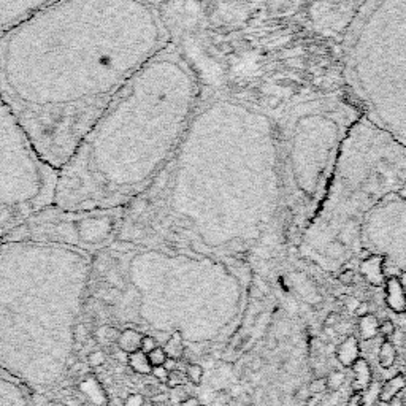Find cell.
Segmentation results:
<instances>
[{
	"label": "cell",
	"mask_w": 406,
	"mask_h": 406,
	"mask_svg": "<svg viewBox=\"0 0 406 406\" xmlns=\"http://www.w3.org/2000/svg\"><path fill=\"white\" fill-rule=\"evenodd\" d=\"M170 43L146 0H63L0 38V99L59 170L127 81Z\"/></svg>",
	"instance_id": "cell-1"
},
{
	"label": "cell",
	"mask_w": 406,
	"mask_h": 406,
	"mask_svg": "<svg viewBox=\"0 0 406 406\" xmlns=\"http://www.w3.org/2000/svg\"><path fill=\"white\" fill-rule=\"evenodd\" d=\"M208 225L243 229L248 243L284 234L276 117L232 95H202L170 161L124 208L116 241L192 251Z\"/></svg>",
	"instance_id": "cell-2"
},
{
	"label": "cell",
	"mask_w": 406,
	"mask_h": 406,
	"mask_svg": "<svg viewBox=\"0 0 406 406\" xmlns=\"http://www.w3.org/2000/svg\"><path fill=\"white\" fill-rule=\"evenodd\" d=\"M200 99L194 67L170 43L127 81L59 168L54 203L126 208L170 161Z\"/></svg>",
	"instance_id": "cell-3"
},
{
	"label": "cell",
	"mask_w": 406,
	"mask_h": 406,
	"mask_svg": "<svg viewBox=\"0 0 406 406\" xmlns=\"http://www.w3.org/2000/svg\"><path fill=\"white\" fill-rule=\"evenodd\" d=\"M92 254L58 245L0 241V370L37 394L69 374Z\"/></svg>",
	"instance_id": "cell-4"
},
{
	"label": "cell",
	"mask_w": 406,
	"mask_h": 406,
	"mask_svg": "<svg viewBox=\"0 0 406 406\" xmlns=\"http://www.w3.org/2000/svg\"><path fill=\"white\" fill-rule=\"evenodd\" d=\"M326 238L330 259L344 267L384 246L406 241V148L361 117L341 148L326 199L302 235V246ZM354 271V270H352Z\"/></svg>",
	"instance_id": "cell-5"
},
{
	"label": "cell",
	"mask_w": 406,
	"mask_h": 406,
	"mask_svg": "<svg viewBox=\"0 0 406 406\" xmlns=\"http://www.w3.org/2000/svg\"><path fill=\"white\" fill-rule=\"evenodd\" d=\"M361 111L348 97L306 95L276 117L284 235L302 236L326 199L341 148Z\"/></svg>",
	"instance_id": "cell-6"
},
{
	"label": "cell",
	"mask_w": 406,
	"mask_h": 406,
	"mask_svg": "<svg viewBox=\"0 0 406 406\" xmlns=\"http://www.w3.org/2000/svg\"><path fill=\"white\" fill-rule=\"evenodd\" d=\"M343 78L365 121L406 148V0H365L344 37Z\"/></svg>",
	"instance_id": "cell-7"
},
{
	"label": "cell",
	"mask_w": 406,
	"mask_h": 406,
	"mask_svg": "<svg viewBox=\"0 0 406 406\" xmlns=\"http://www.w3.org/2000/svg\"><path fill=\"white\" fill-rule=\"evenodd\" d=\"M58 168L40 156L10 106L0 99V240L54 203Z\"/></svg>",
	"instance_id": "cell-8"
},
{
	"label": "cell",
	"mask_w": 406,
	"mask_h": 406,
	"mask_svg": "<svg viewBox=\"0 0 406 406\" xmlns=\"http://www.w3.org/2000/svg\"><path fill=\"white\" fill-rule=\"evenodd\" d=\"M124 208L70 210L48 205L3 236L2 243L58 245L95 254L117 240Z\"/></svg>",
	"instance_id": "cell-9"
},
{
	"label": "cell",
	"mask_w": 406,
	"mask_h": 406,
	"mask_svg": "<svg viewBox=\"0 0 406 406\" xmlns=\"http://www.w3.org/2000/svg\"><path fill=\"white\" fill-rule=\"evenodd\" d=\"M63 0H0V38Z\"/></svg>",
	"instance_id": "cell-10"
},
{
	"label": "cell",
	"mask_w": 406,
	"mask_h": 406,
	"mask_svg": "<svg viewBox=\"0 0 406 406\" xmlns=\"http://www.w3.org/2000/svg\"><path fill=\"white\" fill-rule=\"evenodd\" d=\"M32 390L0 370V406H35Z\"/></svg>",
	"instance_id": "cell-11"
},
{
	"label": "cell",
	"mask_w": 406,
	"mask_h": 406,
	"mask_svg": "<svg viewBox=\"0 0 406 406\" xmlns=\"http://www.w3.org/2000/svg\"><path fill=\"white\" fill-rule=\"evenodd\" d=\"M383 265L384 259L381 256H370L359 264V269H361V275L370 282V284L381 286L384 284Z\"/></svg>",
	"instance_id": "cell-12"
},
{
	"label": "cell",
	"mask_w": 406,
	"mask_h": 406,
	"mask_svg": "<svg viewBox=\"0 0 406 406\" xmlns=\"http://www.w3.org/2000/svg\"><path fill=\"white\" fill-rule=\"evenodd\" d=\"M78 387L81 389V394L86 395L92 406H108V397L105 390L100 385V383L97 381L94 374H89L83 381H80Z\"/></svg>",
	"instance_id": "cell-13"
},
{
	"label": "cell",
	"mask_w": 406,
	"mask_h": 406,
	"mask_svg": "<svg viewBox=\"0 0 406 406\" xmlns=\"http://www.w3.org/2000/svg\"><path fill=\"white\" fill-rule=\"evenodd\" d=\"M385 289H387V297H385V302H387V306L395 313H405L406 311V294L403 291V286L400 284L398 278H389L387 284H385Z\"/></svg>",
	"instance_id": "cell-14"
},
{
	"label": "cell",
	"mask_w": 406,
	"mask_h": 406,
	"mask_svg": "<svg viewBox=\"0 0 406 406\" xmlns=\"http://www.w3.org/2000/svg\"><path fill=\"white\" fill-rule=\"evenodd\" d=\"M359 352H361V349H359L357 338L348 337L346 340L338 346V349L335 351V356L343 367H351V365L359 359Z\"/></svg>",
	"instance_id": "cell-15"
},
{
	"label": "cell",
	"mask_w": 406,
	"mask_h": 406,
	"mask_svg": "<svg viewBox=\"0 0 406 406\" xmlns=\"http://www.w3.org/2000/svg\"><path fill=\"white\" fill-rule=\"evenodd\" d=\"M143 333L140 330H135V328L126 327L124 330H121V335L117 338V349L126 354H132L140 351Z\"/></svg>",
	"instance_id": "cell-16"
},
{
	"label": "cell",
	"mask_w": 406,
	"mask_h": 406,
	"mask_svg": "<svg viewBox=\"0 0 406 406\" xmlns=\"http://www.w3.org/2000/svg\"><path fill=\"white\" fill-rule=\"evenodd\" d=\"M406 387V378L405 374H397V376L387 379V381L381 384V390H379L378 400L381 403H389L390 400L398 397V394Z\"/></svg>",
	"instance_id": "cell-17"
},
{
	"label": "cell",
	"mask_w": 406,
	"mask_h": 406,
	"mask_svg": "<svg viewBox=\"0 0 406 406\" xmlns=\"http://www.w3.org/2000/svg\"><path fill=\"white\" fill-rule=\"evenodd\" d=\"M352 370L356 373V383L352 384L354 392H363L372 383V370H370L368 362L365 359L359 357L356 362L352 363Z\"/></svg>",
	"instance_id": "cell-18"
},
{
	"label": "cell",
	"mask_w": 406,
	"mask_h": 406,
	"mask_svg": "<svg viewBox=\"0 0 406 406\" xmlns=\"http://www.w3.org/2000/svg\"><path fill=\"white\" fill-rule=\"evenodd\" d=\"M162 348H163V351H166L167 357L177 359V361H179V359H183L184 349H186V346H184L181 332H179V330L172 332V335L167 338Z\"/></svg>",
	"instance_id": "cell-19"
},
{
	"label": "cell",
	"mask_w": 406,
	"mask_h": 406,
	"mask_svg": "<svg viewBox=\"0 0 406 406\" xmlns=\"http://www.w3.org/2000/svg\"><path fill=\"white\" fill-rule=\"evenodd\" d=\"M127 365L138 374H151L153 367H151L150 361H148V356L145 352L137 351V352L128 354Z\"/></svg>",
	"instance_id": "cell-20"
},
{
	"label": "cell",
	"mask_w": 406,
	"mask_h": 406,
	"mask_svg": "<svg viewBox=\"0 0 406 406\" xmlns=\"http://www.w3.org/2000/svg\"><path fill=\"white\" fill-rule=\"evenodd\" d=\"M378 361L381 368L387 370L392 368L395 361H397V349H395V344L392 341L385 340L381 348H379V354H378Z\"/></svg>",
	"instance_id": "cell-21"
},
{
	"label": "cell",
	"mask_w": 406,
	"mask_h": 406,
	"mask_svg": "<svg viewBox=\"0 0 406 406\" xmlns=\"http://www.w3.org/2000/svg\"><path fill=\"white\" fill-rule=\"evenodd\" d=\"M378 327H379V322H378V317L374 315H367V316L361 317L359 332H361L362 340L368 341V340H372V338L376 337Z\"/></svg>",
	"instance_id": "cell-22"
},
{
	"label": "cell",
	"mask_w": 406,
	"mask_h": 406,
	"mask_svg": "<svg viewBox=\"0 0 406 406\" xmlns=\"http://www.w3.org/2000/svg\"><path fill=\"white\" fill-rule=\"evenodd\" d=\"M184 373H186V378H188L189 383H192L195 385H199L200 383H202V379H203V367H202V365H199L195 362L188 363L186 365V372H184Z\"/></svg>",
	"instance_id": "cell-23"
},
{
	"label": "cell",
	"mask_w": 406,
	"mask_h": 406,
	"mask_svg": "<svg viewBox=\"0 0 406 406\" xmlns=\"http://www.w3.org/2000/svg\"><path fill=\"white\" fill-rule=\"evenodd\" d=\"M86 362L89 368H99L106 362V352L102 351V349H94V351L87 354Z\"/></svg>",
	"instance_id": "cell-24"
},
{
	"label": "cell",
	"mask_w": 406,
	"mask_h": 406,
	"mask_svg": "<svg viewBox=\"0 0 406 406\" xmlns=\"http://www.w3.org/2000/svg\"><path fill=\"white\" fill-rule=\"evenodd\" d=\"M326 379H327V390H330V392H337V390H340L344 384V373L335 370V372H332Z\"/></svg>",
	"instance_id": "cell-25"
},
{
	"label": "cell",
	"mask_w": 406,
	"mask_h": 406,
	"mask_svg": "<svg viewBox=\"0 0 406 406\" xmlns=\"http://www.w3.org/2000/svg\"><path fill=\"white\" fill-rule=\"evenodd\" d=\"M148 361H150L151 367H162L167 361V354L163 351L162 346H157L156 349H153L150 354H146Z\"/></svg>",
	"instance_id": "cell-26"
},
{
	"label": "cell",
	"mask_w": 406,
	"mask_h": 406,
	"mask_svg": "<svg viewBox=\"0 0 406 406\" xmlns=\"http://www.w3.org/2000/svg\"><path fill=\"white\" fill-rule=\"evenodd\" d=\"M184 379L186 378V373H183L181 370H173V372H168V378H167V385L170 389H174V387H181V385H184Z\"/></svg>",
	"instance_id": "cell-27"
},
{
	"label": "cell",
	"mask_w": 406,
	"mask_h": 406,
	"mask_svg": "<svg viewBox=\"0 0 406 406\" xmlns=\"http://www.w3.org/2000/svg\"><path fill=\"white\" fill-rule=\"evenodd\" d=\"M308 389H310L311 395H322L327 390V379L324 376L311 379V381L308 383Z\"/></svg>",
	"instance_id": "cell-28"
},
{
	"label": "cell",
	"mask_w": 406,
	"mask_h": 406,
	"mask_svg": "<svg viewBox=\"0 0 406 406\" xmlns=\"http://www.w3.org/2000/svg\"><path fill=\"white\" fill-rule=\"evenodd\" d=\"M102 341H106L108 344L117 343V338L121 335V330L116 327H102Z\"/></svg>",
	"instance_id": "cell-29"
},
{
	"label": "cell",
	"mask_w": 406,
	"mask_h": 406,
	"mask_svg": "<svg viewBox=\"0 0 406 406\" xmlns=\"http://www.w3.org/2000/svg\"><path fill=\"white\" fill-rule=\"evenodd\" d=\"M87 340H89V330L83 322H78L75 327V343L86 344Z\"/></svg>",
	"instance_id": "cell-30"
},
{
	"label": "cell",
	"mask_w": 406,
	"mask_h": 406,
	"mask_svg": "<svg viewBox=\"0 0 406 406\" xmlns=\"http://www.w3.org/2000/svg\"><path fill=\"white\" fill-rule=\"evenodd\" d=\"M157 346H159V341L153 335H143L142 344H140V351L142 352L150 354L153 349H156Z\"/></svg>",
	"instance_id": "cell-31"
},
{
	"label": "cell",
	"mask_w": 406,
	"mask_h": 406,
	"mask_svg": "<svg viewBox=\"0 0 406 406\" xmlns=\"http://www.w3.org/2000/svg\"><path fill=\"white\" fill-rule=\"evenodd\" d=\"M395 332L397 330H395V326H394L392 321H384V322L379 324V327H378V333H381V335L384 338H387V340L390 337H394Z\"/></svg>",
	"instance_id": "cell-32"
},
{
	"label": "cell",
	"mask_w": 406,
	"mask_h": 406,
	"mask_svg": "<svg viewBox=\"0 0 406 406\" xmlns=\"http://www.w3.org/2000/svg\"><path fill=\"white\" fill-rule=\"evenodd\" d=\"M188 395H186V389H184V385L181 387H174L172 389V394H170V400L173 403H181L183 400H186Z\"/></svg>",
	"instance_id": "cell-33"
},
{
	"label": "cell",
	"mask_w": 406,
	"mask_h": 406,
	"mask_svg": "<svg viewBox=\"0 0 406 406\" xmlns=\"http://www.w3.org/2000/svg\"><path fill=\"white\" fill-rule=\"evenodd\" d=\"M124 406H145V397L142 394L127 395Z\"/></svg>",
	"instance_id": "cell-34"
},
{
	"label": "cell",
	"mask_w": 406,
	"mask_h": 406,
	"mask_svg": "<svg viewBox=\"0 0 406 406\" xmlns=\"http://www.w3.org/2000/svg\"><path fill=\"white\" fill-rule=\"evenodd\" d=\"M338 280H340L341 284L344 286H352L354 282H356V271L352 270H344L343 273L338 276Z\"/></svg>",
	"instance_id": "cell-35"
},
{
	"label": "cell",
	"mask_w": 406,
	"mask_h": 406,
	"mask_svg": "<svg viewBox=\"0 0 406 406\" xmlns=\"http://www.w3.org/2000/svg\"><path fill=\"white\" fill-rule=\"evenodd\" d=\"M151 374L154 378L157 379V381L161 383H167V378H168V370H166V367H153L151 370Z\"/></svg>",
	"instance_id": "cell-36"
},
{
	"label": "cell",
	"mask_w": 406,
	"mask_h": 406,
	"mask_svg": "<svg viewBox=\"0 0 406 406\" xmlns=\"http://www.w3.org/2000/svg\"><path fill=\"white\" fill-rule=\"evenodd\" d=\"M310 397H311V392L310 389H308V384H303L300 387L295 389V398L299 400V402H306Z\"/></svg>",
	"instance_id": "cell-37"
},
{
	"label": "cell",
	"mask_w": 406,
	"mask_h": 406,
	"mask_svg": "<svg viewBox=\"0 0 406 406\" xmlns=\"http://www.w3.org/2000/svg\"><path fill=\"white\" fill-rule=\"evenodd\" d=\"M32 400L35 406H49V397L46 394H32Z\"/></svg>",
	"instance_id": "cell-38"
},
{
	"label": "cell",
	"mask_w": 406,
	"mask_h": 406,
	"mask_svg": "<svg viewBox=\"0 0 406 406\" xmlns=\"http://www.w3.org/2000/svg\"><path fill=\"white\" fill-rule=\"evenodd\" d=\"M344 406H363V400H362V392H354L351 397H349L348 403Z\"/></svg>",
	"instance_id": "cell-39"
},
{
	"label": "cell",
	"mask_w": 406,
	"mask_h": 406,
	"mask_svg": "<svg viewBox=\"0 0 406 406\" xmlns=\"http://www.w3.org/2000/svg\"><path fill=\"white\" fill-rule=\"evenodd\" d=\"M359 305H361V302H359L356 297H346V299H344V306H346L351 313L356 311Z\"/></svg>",
	"instance_id": "cell-40"
},
{
	"label": "cell",
	"mask_w": 406,
	"mask_h": 406,
	"mask_svg": "<svg viewBox=\"0 0 406 406\" xmlns=\"http://www.w3.org/2000/svg\"><path fill=\"white\" fill-rule=\"evenodd\" d=\"M236 402H238L240 406H251L253 405V395L248 392H243L238 398H236Z\"/></svg>",
	"instance_id": "cell-41"
},
{
	"label": "cell",
	"mask_w": 406,
	"mask_h": 406,
	"mask_svg": "<svg viewBox=\"0 0 406 406\" xmlns=\"http://www.w3.org/2000/svg\"><path fill=\"white\" fill-rule=\"evenodd\" d=\"M354 315H356L357 317H363V316H367V315H370V305L367 302H361V305L357 306V310L354 311Z\"/></svg>",
	"instance_id": "cell-42"
},
{
	"label": "cell",
	"mask_w": 406,
	"mask_h": 406,
	"mask_svg": "<svg viewBox=\"0 0 406 406\" xmlns=\"http://www.w3.org/2000/svg\"><path fill=\"white\" fill-rule=\"evenodd\" d=\"M337 321H338L337 313H328V316L326 317V319H324V327L337 326Z\"/></svg>",
	"instance_id": "cell-43"
},
{
	"label": "cell",
	"mask_w": 406,
	"mask_h": 406,
	"mask_svg": "<svg viewBox=\"0 0 406 406\" xmlns=\"http://www.w3.org/2000/svg\"><path fill=\"white\" fill-rule=\"evenodd\" d=\"M178 365H179V361H177V359L167 357V361H166V363H163V367H166V370H168V372H173V370H179Z\"/></svg>",
	"instance_id": "cell-44"
},
{
	"label": "cell",
	"mask_w": 406,
	"mask_h": 406,
	"mask_svg": "<svg viewBox=\"0 0 406 406\" xmlns=\"http://www.w3.org/2000/svg\"><path fill=\"white\" fill-rule=\"evenodd\" d=\"M322 400V395H311L310 398L306 400V406H319Z\"/></svg>",
	"instance_id": "cell-45"
},
{
	"label": "cell",
	"mask_w": 406,
	"mask_h": 406,
	"mask_svg": "<svg viewBox=\"0 0 406 406\" xmlns=\"http://www.w3.org/2000/svg\"><path fill=\"white\" fill-rule=\"evenodd\" d=\"M262 365H264V362H262V359H260V357H256L254 361L249 363V368L253 370V372H260Z\"/></svg>",
	"instance_id": "cell-46"
},
{
	"label": "cell",
	"mask_w": 406,
	"mask_h": 406,
	"mask_svg": "<svg viewBox=\"0 0 406 406\" xmlns=\"http://www.w3.org/2000/svg\"><path fill=\"white\" fill-rule=\"evenodd\" d=\"M179 406H200V402L195 397H188L186 400H183Z\"/></svg>",
	"instance_id": "cell-47"
},
{
	"label": "cell",
	"mask_w": 406,
	"mask_h": 406,
	"mask_svg": "<svg viewBox=\"0 0 406 406\" xmlns=\"http://www.w3.org/2000/svg\"><path fill=\"white\" fill-rule=\"evenodd\" d=\"M389 406H406V403H405L403 400L400 398V397H395V398L390 400V402H389Z\"/></svg>",
	"instance_id": "cell-48"
},
{
	"label": "cell",
	"mask_w": 406,
	"mask_h": 406,
	"mask_svg": "<svg viewBox=\"0 0 406 406\" xmlns=\"http://www.w3.org/2000/svg\"><path fill=\"white\" fill-rule=\"evenodd\" d=\"M146 2H150L151 5H154V7H159V5H161L163 0H146Z\"/></svg>",
	"instance_id": "cell-49"
},
{
	"label": "cell",
	"mask_w": 406,
	"mask_h": 406,
	"mask_svg": "<svg viewBox=\"0 0 406 406\" xmlns=\"http://www.w3.org/2000/svg\"><path fill=\"white\" fill-rule=\"evenodd\" d=\"M200 406H202V405H200Z\"/></svg>",
	"instance_id": "cell-50"
},
{
	"label": "cell",
	"mask_w": 406,
	"mask_h": 406,
	"mask_svg": "<svg viewBox=\"0 0 406 406\" xmlns=\"http://www.w3.org/2000/svg\"><path fill=\"white\" fill-rule=\"evenodd\" d=\"M405 378H406V376H405Z\"/></svg>",
	"instance_id": "cell-51"
}]
</instances>
